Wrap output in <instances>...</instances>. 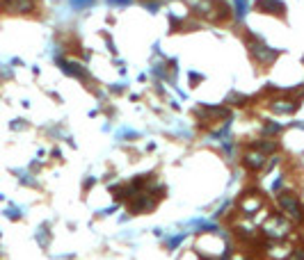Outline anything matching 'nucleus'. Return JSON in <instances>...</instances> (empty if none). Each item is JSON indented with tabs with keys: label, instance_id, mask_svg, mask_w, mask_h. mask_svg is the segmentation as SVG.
<instances>
[{
	"label": "nucleus",
	"instance_id": "nucleus-1",
	"mask_svg": "<svg viewBox=\"0 0 304 260\" xmlns=\"http://www.w3.org/2000/svg\"><path fill=\"white\" fill-rule=\"evenodd\" d=\"M245 42H247V50H250V59L254 62V64L258 66V69H270V66L279 59V50L277 48L270 46L263 37L254 35V32H245Z\"/></svg>",
	"mask_w": 304,
	"mask_h": 260
},
{
	"label": "nucleus",
	"instance_id": "nucleus-2",
	"mask_svg": "<svg viewBox=\"0 0 304 260\" xmlns=\"http://www.w3.org/2000/svg\"><path fill=\"white\" fill-rule=\"evenodd\" d=\"M261 231L270 242H286V237L293 231V221L279 210H274V213H268L265 221H261Z\"/></svg>",
	"mask_w": 304,
	"mask_h": 260
},
{
	"label": "nucleus",
	"instance_id": "nucleus-3",
	"mask_svg": "<svg viewBox=\"0 0 304 260\" xmlns=\"http://www.w3.org/2000/svg\"><path fill=\"white\" fill-rule=\"evenodd\" d=\"M274 208L281 215H286L293 224H304V201L291 189H281L279 194L274 196Z\"/></svg>",
	"mask_w": 304,
	"mask_h": 260
},
{
	"label": "nucleus",
	"instance_id": "nucleus-4",
	"mask_svg": "<svg viewBox=\"0 0 304 260\" xmlns=\"http://www.w3.org/2000/svg\"><path fill=\"white\" fill-rule=\"evenodd\" d=\"M300 103L295 96H291L288 91H279V94L268 101V110L274 117H293L300 110Z\"/></svg>",
	"mask_w": 304,
	"mask_h": 260
},
{
	"label": "nucleus",
	"instance_id": "nucleus-5",
	"mask_svg": "<svg viewBox=\"0 0 304 260\" xmlns=\"http://www.w3.org/2000/svg\"><path fill=\"white\" fill-rule=\"evenodd\" d=\"M158 201L160 199L155 194H151L149 189H142V192H137L131 201L126 203V208H128V215H149L158 208Z\"/></svg>",
	"mask_w": 304,
	"mask_h": 260
},
{
	"label": "nucleus",
	"instance_id": "nucleus-6",
	"mask_svg": "<svg viewBox=\"0 0 304 260\" xmlns=\"http://www.w3.org/2000/svg\"><path fill=\"white\" fill-rule=\"evenodd\" d=\"M55 64L60 66V71L66 73L69 78H76V80H83V83H92V73L83 62L66 57V55H57V57H55Z\"/></svg>",
	"mask_w": 304,
	"mask_h": 260
},
{
	"label": "nucleus",
	"instance_id": "nucleus-7",
	"mask_svg": "<svg viewBox=\"0 0 304 260\" xmlns=\"http://www.w3.org/2000/svg\"><path fill=\"white\" fill-rule=\"evenodd\" d=\"M240 165L247 169L250 173H258L265 169V165H268V155L258 153V151H254V148H243V153H240Z\"/></svg>",
	"mask_w": 304,
	"mask_h": 260
},
{
	"label": "nucleus",
	"instance_id": "nucleus-8",
	"mask_svg": "<svg viewBox=\"0 0 304 260\" xmlns=\"http://www.w3.org/2000/svg\"><path fill=\"white\" fill-rule=\"evenodd\" d=\"M0 9L16 16H28L37 12V0H0Z\"/></svg>",
	"mask_w": 304,
	"mask_h": 260
},
{
	"label": "nucleus",
	"instance_id": "nucleus-9",
	"mask_svg": "<svg viewBox=\"0 0 304 260\" xmlns=\"http://www.w3.org/2000/svg\"><path fill=\"white\" fill-rule=\"evenodd\" d=\"M254 7H256V12L268 14V16H286V2L284 0H256Z\"/></svg>",
	"mask_w": 304,
	"mask_h": 260
},
{
	"label": "nucleus",
	"instance_id": "nucleus-10",
	"mask_svg": "<svg viewBox=\"0 0 304 260\" xmlns=\"http://www.w3.org/2000/svg\"><path fill=\"white\" fill-rule=\"evenodd\" d=\"M252 103V96L240 94V91H229L227 98H224V105L231 107V110H240V107H247Z\"/></svg>",
	"mask_w": 304,
	"mask_h": 260
},
{
	"label": "nucleus",
	"instance_id": "nucleus-11",
	"mask_svg": "<svg viewBox=\"0 0 304 260\" xmlns=\"http://www.w3.org/2000/svg\"><path fill=\"white\" fill-rule=\"evenodd\" d=\"M231 14L236 18V23H243V18L250 14L252 9V0H231Z\"/></svg>",
	"mask_w": 304,
	"mask_h": 260
},
{
	"label": "nucleus",
	"instance_id": "nucleus-12",
	"mask_svg": "<svg viewBox=\"0 0 304 260\" xmlns=\"http://www.w3.org/2000/svg\"><path fill=\"white\" fill-rule=\"evenodd\" d=\"M284 130H286V126H284V124H277V121H265V124L261 126V135H258V137H270V139H277Z\"/></svg>",
	"mask_w": 304,
	"mask_h": 260
},
{
	"label": "nucleus",
	"instance_id": "nucleus-13",
	"mask_svg": "<svg viewBox=\"0 0 304 260\" xmlns=\"http://www.w3.org/2000/svg\"><path fill=\"white\" fill-rule=\"evenodd\" d=\"M140 137H142V132L135 130V128H128V126L117 130V139H119V142H135V139H140Z\"/></svg>",
	"mask_w": 304,
	"mask_h": 260
},
{
	"label": "nucleus",
	"instance_id": "nucleus-14",
	"mask_svg": "<svg viewBox=\"0 0 304 260\" xmlns=\"http://www.w3.org/2000/svg\"><path fill=\"white\" fill-rule=\"evenodd\" d=\"M222 153H224V158L229 160H236L240 155L238 151V144L233 142V139H227V142H222Z\"/></svg>",
	"mask_w": 304,
	"mask_h": 260
},
{
	"label": "nucleus",
	"instance_id": "nucleus-15",
	"mask_svg": "<svg viewBox=\"0 0 304 260\" xmlns=\"http://www.w3.org/2000/svg\"><path fill=\"white\" fill-rule=\"evenodd\" d=\"M96 5V0H69V7L73 12H85V9H92Z\"/></svg>",
	"mask_w": 304,
	"mask_h": 260
},
{
	"label": "nucleus",
	"instance_id": "nucleus-16",
	"mask_svg": "<svg viewBox=\"0 0 304 260\" xmlns=\"http://www.w3.org/2000/svg\"><path fill=\"white\" fill-rule=\"evenodd\" d=\"M185 240V233H176V235H167L165 237V247L169 249V251H174V249H179L181 242Z\"/></svg>",
	"mask_w": 304,
	"mask_h": 260
},
{
	"label": "nucleus",
	"instance_id": "nucleus-17",
	"mask_svg": "<svg viewBox=\"0 0 304 260\" xmlns=\"http://www.w3.org/2000/svg\"><path fill=\"white\" fill-rule=\"evenodd\" d=\"M5 217L12 219V221H18V219L23 217V210H21V208H16L14 203H9V208L5 210Z\"/></svg>",
	"mask_w": 304,
	"mask_h": 260
},
{
	"label": "nucleus",
	"instance_id": "nucleus-18",
	"mask_svg": "<svg viewBox=\"0 0 304 260\" xmlns=\"http://www.w3.org/2000/svg\"><path fill=\"white\" fill-rule=\"evenodd\" d=\"M188 83H190V87H197V85H202L203 83V73L190 71V73H188Z\"/></svg>",
	"mask_w": 304,
	"mask_h": 260
},
{
	"label": "nucleus",
	"instance_id": "nucleus-19",
	"mask_svg": "<svg viewBox=\"0 0 304 260\" xmlns=\"http://www.w3.org/2000/svg\"><path fill=\"white\" fill-rule=\"evenodd\" d=\"M37 237H39V242H42L44 247H46V240L51 237V231H48V226H46V224L39 226V231H37Z\"/></svg>",
	"mask_w": 304,
	"mask_h": 260
},
{
	"label": "nucleus",
	"instance_id": "nucleus-20",
	"mask_svg": "<svg viewBox=\"0 0 304 260\" xmlns=\"http://www.w3.org/2000/svg\"><path fill=\"white\" fill-rule=\"evenodd\" d=\"M107 5L110 7H121V9H124V7H131L133 5V0H105Z\"/></svg>",
	"mask_w": 304,
	"mask_h": 260
},
{
	"label": "nucleus",
	"instance_id": "nucleus-21",
	"mask_svg": "<svg viewBox=\"0 0 304 260\" xmlns=\"http://www.w3.org/2000/svg\"><path fill=\"white\" fill-rule=\"evenodd\" d=\"M288 260H304V247L293 249V251H291V256H288Z\"/></svg>",
	"mask_w": 304,
	"mask_h": 260
},
{
	"label": "nucleus",
	"instance_id": "nucleus-22",
	"mask_svg": "<svg viewBox=\"0 0 304 260\" xmlns=\"http://www.w3.org/2000/svg\"><path fill=\"white\" fill-rule=\"evenodd\" d=\"M9 126H12V128H28V124H25L23 119H16V121H12Z\"/></svg>",
	"mask_w": 304,
	"mask_h": 260
},
{
	"label": "nucleus",
	"instance_id": "nucleus-23",
	"mask_svg": "<svg viewBox=\"0 0 304 260\" xmlns=\"http://www.w3.org/2000/svg\"><path fill=\"white\" fill-rule=\"evenodd\" d=\"M94 183H96V178L90 176L87 180H83V187H85V189H92V187H94Z\"/></svg>",
	"mask_w": 304,
	"mask_h": 260
},
{
	"label": "nucleus",
	"instance_id": "nucleus-24",
	"mask_svg": "<svg viewBox=\"0 0 304 260\" xmlns=\"http://www.w3.org/2000/svg\"><path fill=\"white\" fill-rule=\"evenodd\" d=\"M293 128H300L304 132V121H298V124H293Z\"/></svg>",
	"mask_w": 304,
	"mask_h": 260
},
{
	"label": "nucleus",
	"instance_id": "nucleus-25",
	"mask_svg": "<svg viewBox=\"0 0 304 260\" xmlns=\"http://www.w3.org/2000/svg\"><path fill=\"white\" fill-rule=\"evenodd\" d=\"M140 2H149V0H140Z\"/></svg>",
	"mask_w": 304,
	"mask_h": 260
},
{
	"label": "nucleus",
	"instance_id": "nucleus-26",
	"mask_svg": "<svg viewBox=\"0 0 304 260\" xmlns=\"http://www.w3.org/2000/svg\"><path fill=\"white\" fill-rule=\"evenodd\" d=\"M302 64H304V57H302Z\"/></svg>",
	"mask_w": 304,
	"mask_h": 260
}]
</instances>
